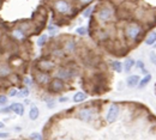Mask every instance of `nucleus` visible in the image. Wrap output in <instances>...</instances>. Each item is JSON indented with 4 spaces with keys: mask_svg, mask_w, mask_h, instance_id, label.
<instances>
[{
    "mask_svg": "<svg viewBox=\"0 0 156 140\" xmlns=\"http://www.w3.org/2000/svg\"><path fill=\"white\" fill-rule=\"evenodd\" d=\"M144 31L143 25L139 22H129L125 26H124V36L126 38V41L135 43L138 41V38L142 36Z\"/></svg>",
    "mask_w": 156,
    "mask_h": 140,
    "instance_id": "nucleus-1",
    "label": "nucleus"
},
{
    "mask_svg": "<svg viewBox=\"0 0 156 140\" xmlns=\"http://www.w3.org/2000/svg\"><path fill=\"white\" fill-rule=\"evenodd\" d=\"M115 17V7L111 3H103L96 11V19L101 24H107Z\"/></svg>",
    "mask_w": 156,
    "mask_h": 140,
    "instance_id": "nucleus-2",
    "label": "nucleus"
},
{
    "mask_svg": "<svg viewBox=\"0 0 156 140\" xmlns=\"http://www.w3.org/2000/svg\"><path fill=\"white\" fill-rule=\"evenodd\" d=\"M52 7L60 16L71 15L73 11V4L71 0H53L52 1Z\"/></svg>",
    "mask_w": 156,
    "mask_h": 140,
    "instance_id": "nucleus-3",
    "label": "nucleus"
},
{
    "mask_svg": "<svg viewBox=\"0 0 156 140\" xmlns=\"http://www.w3.org/2000/svg\"><path fill=\"white\" fill-rule=\"evenodd\" d=\"M120 114V107L117 104V103H112L106 113V121L108 123H113L117 121L118 116Z\"/></svg>",
    "mask_w": 156,
    "mask_h": 140,
    "instance_id": "nucleus-4",
    "label": "nucleus"
},
{
    "mask_svg": "<svg viewBox=\"0 0 156 140\" xmlns=\"http://www.w3.org/2000/svg\"><path fill=\"white\" fill-rule=\"evenodd\" d=\"M95 116V111L92 108H83L78 111V117L84 122H90Z\"/></svg>",
    "mask_w": 156,
    "mask_h": 140,
    "instance_id": "nucleus-5",
    "label": "nucleus"
},
{
    "mask_svg": "<svg viewBox=\"0 0 156 140\" xmlns=\"http://www.w3.org/2000/svg\"><path fill=\"white\" fill-rule=\"evenodd\" d=\"M35 80L37 84L40 85H48L50 83V75L48 74V72H43V71H38L35 74Z\"/></svg>",
    "mask_w": 156,
    "mask_h": 140,
    "instance_id": "nucleus-6",
    "label": "nucleus"
},
{
    "mask_svg": "<svg viewBox=\"0 0 156 140\" xmlns=\"http://www.w3.org/2000/svg\"><path fill=\"white\" fill-rule=\"evenodd\" d=\"M38 71H43V72H48L50 70H53L55 67V64L54 61H52V60H48V59H42L38 61Z\"/></svg>",
    "mask_w": 156,
    "mask_h": 140,
    "instance_id": "nucleus-7",
    "label": "nucleus"
},
{
    "mask_svg": "<svg viewBox=\"0 0 156 140\" xmlns=\"http://www.w3.org/2000/svg\"><path fill=\"white\" fill-rule=\"evenodd\" d=\"M49 87L52 91H54V92H60L65 89V83L64 80L59 79V78H54V79H52L50 83H49Z\"/></svg>",
    "mask_w": 156,
    "mask_h": 140,
    "instance_id": "nucleus-8",
    "label": "nucleus"
},
{
    "mask_svg": "<svg viewBox=\"0 0 156 140\" xmlns=\"http://www.w3.org/2000/svg\"><path fill=\"white\" fill-rule=\"evenodd\" d=\"M72 75H73L72 71L69 70V68H66V67H61V68H59V70L55 72V78H59V79H61V80H64V81L71 79Z\"/></svg>",
    "mask_w": 156,
    "mask_h": 140,
    "instance_id": "nucleus-9",
    "label": "nucleus"
},
{
    "mask_svg": "<svg viewBox=\"0 0 156 140\" xmlns=\"http://www.w3.org/2000/svg\"><path fill=\"white\" fill-rule=\"evenodd\" d=\"M76 48H77V44L75 42V40L72 38H69L64 42V47H63V51L65 53H69V54H72L76 52Z\"/></svg>",
    "mask_w": 156,
    "mask_h": 140,
    "instance_id": "nucleus-10",
    "label": "nucleus"
},
{
    "mask_svg": "<svg viewBox=\"0 0 156 140\" xmlns=\"http://www.w3.org/2000/svg\"><path fill=\"white\" fill-rule=\"evenodd\" d=\"M139 81H140V77L138 74H131V75H129L126 78V85L129 87H136V86H138Z\"/></svg>",
    "mask_w": 156,
    "mask_h": 140,
    "instance_id": "nucleus-11",
    "label": "nucleus"
},
{
    "mask_svg": "<svg viewBox=\"0 0 156 140\" xmlns=\"http://www.w3.org/2000/svg\"><path fill=\"white\" fill-rule=\"evenodd\" d=\"M11 73L12 68L7 64H0V78H7L9 75H11Z\"/></svg>",
    "mask_w": 156,
    "mask_h": 140,
    "instance_id": "nucleus-12",
    "label": "nucleus"
},
{
    "mask_svg": "<svg viewBox=\"0 0 156 140\" xmlns=\"http://www.w3.org/2000/svg\"><path fill=\"white\" fill-rule=\"evenodd\" d=\"M144 43L146 45H154L156 43V31H150L146 34L145 38H144Z\"/></svg>",
    "mask_w": 156,
    "mask_h": 140,
    "instance_id": "nucleus-13",
    "label": "nucleus"
},
{
    "mask_svg": "<svg viewBox=\"0 0 156 140\" xmlns=\"http://www.w3.org/2000/svg\"><path fill=\"white\" fill-rule=\"evenodd\" d=\"M87 98H88V96H87V93H85V92H83V91H78V92H76L75 95H73L72 101H73L75 103H82V102H84Z\"/></svg>",
    "mask_w": 156,
    "mask_h": 140,
    "instance_id": "nucleus-14",
    "label": "nucleus"
},
{
    "mask_svg": "<svg viewBox=\"0 0 156 140\" xmlns=\"http://www.w3.org/2000/svg\"><path fill=\"white\" fill-rule=\"evenodd\" d=\"M27 36V34L18 26V28H15L13 30H12V37L15 38V40H18V41H22V40H24V37Z\"/></svg>",
    "mask_w": 156,
    "mask_h": 140,
    "instance_id": "nucleus-15",
    "label": "nucleus"
},
{
    "mask_svg": "<svg viewBox=\"0 0 156 140\" xmlns=\"http://www.w3.org/2000/svg\"><path fill=\"white\" fill-rule=\"evenodd\" d=\"M111 67H112V70H113L114 72H117V73L124 72V64H123L121 61H119V60L112 61V62H111Z\"/></svg>",
    "mask_w": 156,
    "mask_h": 140,
    "instance_id": "nucleus-16",
    "label": "nucleus"
},
{
    "mask_svg": "<svg viewBox=\"0 0 156 140\" xmlns=\"http://www.w3.org/2000/svg\"><path fill=\"white\" fill-rule=\"evenodd\" d=\"M11 109H12L13 113H16V115L22 116L24 114V106L22 103H18V102L17 103H12L11 104Z\"/></svg>",
    "mask_w": 156,
    "mask_h": 140,
    "instance_id": "nucleus-17",
    "label": "nucleus"
},
{
    "mask_svg": "<svg viewBox=\"0 0 156 140\" xmlns=\"http://www.w3.org/2000/svg\"><path fill=\"white\" fill-rule=\"evenodd\" d=\"M135 66H136V61H135L132 58H127V59L124 61V71H125L126 73L131 72V70H132Z\"/></svg>",
    "mask_w": 156,
    "mask_h": 140,
    "instance_id": "nucleus-18",
    "label": "nucleus"
},
{
    "mask_svg": "<svg viewBox=\"0 0 156 140\" xmlns=\"http://www.w3.org/2000/svg\"><path fill=\"white\" fill-rule=\"evenodd\" d=\"M151 74L150 73H146V74H144V77L143 78H140V81H139V84H138V87L139 89H144L145 86H148L149 85V83L151 81Z\"/></svg>",
    "mask_w": 156,
    "mask_h": 140,
    "instance_id": "nucleus-19",
    "label": "nucleus"
},
{
    "mask_svg": "<svg viewBox=\"0 0 156 140\" xmlns=\"http://www.w3.org/2000/svg\"><path fill=\"white\" fill-rule=\"evenodd\" d=\"M38 116H40V110H38V108H37L36 106H31V107H30V110H29V119L33 120V121H35V120L38 119Z\"/></svg>",
    "mask_w": 156,
    "mask_h": 140,
    "instance_id": "nucleus-20",
    "label": "nucleus"
},
{
    "mask_svg": "<svg viewBox=\"0 0 156 140\" xmlns=\"http://www.w3.org/2000/svg\"><path fill=\"white\" fill-rule=\"evenodd\" d=\"M48 41V35L47 34H42L38 38H37V45L38 47H44V44Z\"/></svg>",
    "mask_w": 156,
    "mask_h": 140,
    "instance_id": "nucleus-21",
    "label": "nucleus"
},
{
    "mask_svg": "<svg viewBox=\"0 0 156 140\" xmlns=\"http://www.w3.org/2000/svg\"><path fill=\"white\" fill-rule=\"evenodd\" d=\"M136 68H138L143 74H146V73H149L146 70H145V64L142 61V60H137L136 61Z\"/></svg>",
    "mask_w": 156,
    "mask_h": 140,
    "instance_id": "nucleus-22",
    "label": "nucleus"
},
{
    "mask_svg": "<svg viewBox=\"0 0 156 140\" xmlns=\"http://www.w3.org/2000/svg\"><path fill=\"white\" fill-rule=\"evenodd\" d=\"M94 10H95V7H94V6H88V7H87V9H84V10H83V12H82L83 17H84V18H89V17L92 15Z\"/></svg>",
    "mask_w": 156,
    "mask_h": 140,
    "instance_id": "nucleus-23",
    "label": "nucleus"
},
{
    "mask_svg": "<svg viewBox=\"0 0 156 140\" xmlns=\"http://www.w3.org/2000/svg\"><path fill=\"white\" fill-rule=\"evenodd\" d=\"M29 92H30V91H29V87H28V86H27V87H23L22 90H19L18 97H24V98H25V97L29 96Z\"/></svg>",
    "mask_w": 156,
    "mask_h": 140,
    "instance_id": "nucleus-24",
    "label": "nucleus"
},
{
    "mask_svg": "<svg viewBox=\"0 0 156 140\" xmlns=\"http://www.w3.org/2000/svg\"><path fill=\"white\" fill-rule=\"evenodd\" d=\"M76 32H77L79 36H85L87 32H88V29H87L85 26H79V28L76 29Z\"/></svg>",
    "mask_w": 156,
    "mask_h": 140,
    "instance_id": "nucleus-25",
    "label": "nucleus"
},
{
    "mask_svg": "<svg viewBox=\"0 0 156 140\" xmlns=\"http://www.w3.org/2000/svg\"><path fill=\"white\" fill-rule=\"evenodd\" d=\"M30 140H43L42 135L40 133H31L30 134Z\"/></svg>",
    "mask_w": 156,
    "mask_h": 140,
    "instance_id": "nucleus-26",
    "label": "nucleus"
},
{
    "mask_svg": "<svg viewBox=\"0 0 156 140\" xmlns=\"http://www.w3.org/2000/svg\"><path fill=\"white\" fill-rule=\"evenodd\" d=\"M48 32H49L52 36H54L55 34H58V28H57V26H53V25H49V26H48Z\"/></svg>",
    "mask_w": 156,
    "mask_h": 140,
    "instance_id": "nucleus-27",
    "label": "nucleus"
},
{
    "mask_svg": "<svg viewBox=\"0 0 156 140\" xmlns=\"http://www.w3.org/2000/svg\"><path fill=\"white\" fill-rule=\"evenodd\" d=\"M18 93H19V90H17V89H11L10 92H9V96H10V97H15V96L18 97Z\"/></svg>",
    "mask_w": 156,
    "mask_h": 140,
    "instance_id": "nucleus-28",
    "label": "nucleus"
},
{
    "mask_svg": "<svg viewBox=\"0 0 156 140\" xmlns=\"http://www.w3.org/2000/svg\"><path fill=\"white\" fill-rule=\"evenodd\" d=\"M149 58H150V61H151V64L156 66V53H155V52H151V53L149 54Z\"/></svg>",
    "mask_w": 156,
    "mask_h": 140,
    "instance_id": "nucleus-29",
    "label": "nucleus"
},
{
    "mask_svg": "<svg viewBox=\"0 0 156 140\" xmlns=\"http://www.w3.org/2000/svg\"><path fill=\"white\" fill-rule=\"evenodd\" d=\"M92 1H94V0H78L79 5H82V6H88V5H90Z\"/></svg>",
    "mask_w": 156,
    "mask_h": 140,
    "instance_id": "nucleus-30",
    "label": "nucleus"
},
{
    "mask_svg": "<svg viewBox=\"0 0 156 140\" xmlns=\"http://www.w3.org/2000/svg\"><path fill=\"white\" fill-rule=\"evenodd\" d=\"M7 101H9V98H7L6 95H0V104L4 106V104L7 103Z\"/></svg>",
    "mask_w": 156,
    "mask_h": 140,
    "instance_id": "nucleus-31",
    "label": "nucleus"
},
{
    "mask_svg": "<svg viewBox=\"0 0 156 140\" xmlns=\"http://www.w3.org/2000/svg\"><path fill=\"white\" fill-rule=\"evenodd\" d=\"M24 84H25V86H28V87H29V86H31L33 80H31L29 77H25V78H24Z\"/></svg>",
    "mask_w": 156,
    "mask_h": 140,
    "instance_id": "nucleus-32",
    "label": "nucleus"
},
{
    "mask_svg": "<svg viewBox=\"0 0 156 140\" xmlns=\"http://www.w3.org/2000/svg\"><path fill=\"white\" fill-rule=\"evenodd\" d=\"M12 109H11V106L7 107V108H3V109H0V113H11Z\"/></svg>",
    "mask_w": 156,
    "mask_h": 140,
    "instance_id": "nucleus-33",
    "label": "nucleus"
},
{
    "mask_svg": "<svg viewBox=\"0 0 156 140\" xmlns=\"http://www.w3.org/2000/svg\"><path fill=\"white\" fill-rule=\"evenodd\" d=\"M9 133H3V132H0V139H6V138H9Z\"/></svg>",
    "mask_w": 156,
    "mask_h": 140,
    "instance_id": "nucleus-34",
    "label": "nucleus"
},
{
    "mask_svg": "<svg viewBox=\"0 0 156 140\" xmlns=\"http://www.w3.org/2000/svg\"><path fill=\"white\" fill-rule=\"evenodd\" d=\"M59 101H60V102H67V101H69V98H67V97H61Z\"/></svg>",
    "mask_w": 156,
    "mask_h": 140,
    "instance_id": "nucleus-35",
    "label": "nucleus"
},
{
    "mask_svg": "<svg viewBox=\"0 0 156 140\" xmlns=\"http://www.w3.org/2000/svg\"><path fill=\"white\" fill-rule=\"evenodd\" d=\"M5 127V125H4V122H1V121H0V129H3Z\"/></svg>",
    "mask_w": 156,
    "mask_h": 140,
    "instance_id": "nucleus-36",
    "label": "nucleus"
},
{
    "mask_svg": "<svg viewBox=\"0 0 156 140\" xmlns=\"http://www.w3.org/2000/svg\"><path fill=\"white\" fill-rule=\"evenodd\" d=\"M60 140H70V139H60Z\"/></svg>",
    "mask_w": 156,
    "mask_h": 140,
    "instance_id": "nucleus-37",
    "label": "nucleus"
},
{
    "mask_svg": "<svg viewBox=\"0 0 156 140\" xmlns=\"http://www.w3.org/2000/svg\"><path fill=\"white\" fill-rule=\"evenodd\" d=\"M154 48H156V43H155V44H154Z\"/></svg>",
    "mask_w": 156,
    "mask_h": 140,
    "instance_id": "nucleus-38",
    "label": "nucleus"
},
{
    "mask_svg": "<svg viewBox=\"0 0 156 140\" xmlns=\"http://www.w3.org/2000/svg\"><path fill=\"white\" fill-rule=\"evenodd\" d=\"M0 4H1V0H0Z\"/></svg>",
    "mask_w": 156,
    "mask_h": 140,
    "instance_id": "nucleus-39",
    "label": "nucleus"
}]
</instances>
